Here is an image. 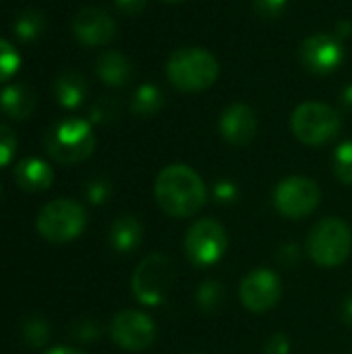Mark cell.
<instances>
[{"label":"cell","instance_id":"obj_1","mask_svg":"<svg viewBox=\"0 0 352 354\" xmlns=\"http://www.w3.org/2000/svg\"><path fill=\"white\" fill-rule=\"evenodd\" d=\"M154 195L164 214L170 218H191L207 203V187L203 178L185 164H170L160 170Z\"/></svg>","mask_w":352,"mask_h":354},{"label":"cell","instance_id":"obj_2","mask_svg":"<svg viewBox=\"0 0 352 354\" xmlns=\"http://www.w3.org/2000/svg\"><path fill=\"white\" fill-rule=\"evenodd\" d=\"M220 75L218 58L205 48L187 46L170 54L166 62V77L178 91L197 93L210 89Z\"/></svg>","mask_w":352,"mask_h":354},{"label":"cell","instance_id":"obj_3","mask_svg":"<svg viewBox=\"0 0 352 354\" xmlns=\"http://www.w3.org/2000/svg\"><path fill=\"white\" fill-rule=\"evenodd\" d=\"M44 147L52 160L73 166L85 162L93 153L95 133L91 122L83 118H62L46 131Z\"/></svg>","mask_w":352,"mask_h":354},{"label":"cell","instance_id":"obj_4","mask_svg":"<svg viewBox=\"0 0 352 354\" xmlns=\"http://www.w3.org/2000/svg\"><path fill=\"white\" fill-rule=\"evenodd\" d=\"M176 282L174 261L164 253L147 255L135 270L131 286L133 297L145 307H160L166 303Z\"/></svg>","mask_w":352,"mask_h":354},{"label":"cell","instance_id":"obj_5","mask_svg":"<svg viewBox=\"0 0 352 354\" xmlns=\"http://www.w3.org/2000/svg\"><path fill=\"white\" fill-rule=\"evenodd\" d=\"M352 251V230L342 218H324L307 236V255L322 268L342 266Z\"/></svg>","mask_w":352,"mask_h":354},{"label":"cell","instance_id":"obj_6","mask_svg":"<svg viewBox=\"0 0 352 354\" xmlns=\"http://www.w3.org/2000/svg\"><path fill=\"white\" fill-rule=\"evenodd\" d=\"M87 226V212L75 199H54L46 203L35 220V228L41 239L54 245L71 243Z\"/></svg>","mask_w":352,"mask_h":354},{"label":"cell","instance_id":"obj_7","mask_svg":"<svg viewBox=\"0 0 352 354\" xmlns=\"http://www.w3.org/2000/svg\"><path fill=\"white\" fill-rule=\"evenodd\" d=\"M290 129L301 143L319 147L338 137L342 120L332 106L322 102H305L295 108L290 116Z\"/></svg>","mask_w":352,"mask_h":354},{"label":"cell","instance_id":"obj_8","mask_svg":"<svg viewBox=\"0 0 352 354\" xmlns=\"http://www.w3.org/2000/svg\"><path fill=\"white\" fill-rule=\"evenodd\" d=\"M183 247L193 266L210 268L224 257L228 249V234L218 220L203 218L187 230Z\"/></svg>","mask_w":352,"mask_h":354},{"label":"cell","instance_id":"obj_9","mask_svg":"<svg viewBox=\"0 0 352 354\" xmlns=\"http://www.w3.org/2000/svg\"><path fill=\"white\" fill-rule=\"evenodd\" d=\"M274 207L288 220L311 216L322 203V189L307 176H288L280 180L272 195Z\"/></svg>","mask_w":352,"mask_h":354},{"label":"cell","instance_id":"obj_10","mask_svg":"<svg viewBox=\"0 0 352 354\" xmlns=\"http://www.w3.org/2000/svg\"><path fill=\"white\" fill-rule=\"evenodd\" d=\"M301 64L313 75H332L346 58L342 37L336 33H313L303 39L299 48Z\"/></svg>","mask_w":352,"mask_h":354},{"label":"cell","instance_id":"obj_11","mask_svg":"<svg viewBox=\"0 0 352 354\" xmlns=\"http://www.w3.org/2000/svg\"><path fill=\"white\" fill-rule=\"evenodd\" d=\"M241 303L251 313H266L282 299V280L276 272L257 268L249 272L239 286Z\"/></svg>","mask_w":352,"mask_h":354},{"label":"cell","instance_id":"obj_12","mask_svg":"<svg viewBox=\"0 0 352 354\" xmlns=\"http://www.w3.org/2000/svg\"><path fill=\"white\" fill-rule=\"evenodd\" d=\"M110 336L122 351L143 353L156 342V326L149 315L127 309L112 317Z\"/></svg>","mask_w":352,"mask_h":354},{"label":"cell","instance_id":"obj_13","mask_svg":"<svg viewBox=\"0 0 352 354\" xmlns=\"http://www.w3.org/2000/svg\"><path fill=\"white\" fill-rule=\"evenodd\" d=\"M73 33L85 46H108L116 37V23L104 8L87 6L75 15Z\"/></svg>","mask_w":352,"mask_h":354},{"label":"cell","instance_id":"obj_14","mask_svg":"<svg viewBox=\"0 0 352 354\" xmlns=\"http://www.w3.org/2000/svg\"><path fill=\"white\" fill-rule=\"evenodd\" d=\"M218 129L226 143L237 145V147L249 145L255 139L257 129H259L257 114L247 104H232L222 112L218 120Z\"/></svg>","mask_w":352,"mask_h":354},{"label":"cell","instance_id":"obj_15","mask_svg":"<svg viewBox=\"0 0 352 354\" xmlns=\"http://www.w3.org/2000/svg\"><path fill=\"white\" fill-rule=\"evenodd\" d=\"M15 180L27 193H44L54 183V170L41 158H25L15 166Z\"/></svg>","mask_w":352,"mask_h":354},{"label":"cell","instance_id":"obj_16","mask_svg":"<svg viewBox=\"0 0 352 354\" xmlns=\"http://www.w3.org/2000/svg\"><path fill=\"white\" fill-rule=\"evenodd\" d=\"M95 75L108 87H124L133 79L135 71L131 60L118 50H106L95 60Z\"/></svg>","mask_w":352,"mask_h":354},{"label":"cell","instance_id":"obj_17","mask_svg":"<svg viewBox=\"0 0 352 354\" xmlns=\"http://www.w3.org/2000/svg\"><path fill=\"white\" fill-rule=\"evenodd\" d=\"M37 104L35 91L25 83H10L0 93V110L12 120H25L33 114Z\"/></svg>","mask_w":352,"mask_h":354},{"label":"cell","instance_id":"obj_18","mask_svg":"<svg viewBox=\"0 0 352 354\" xmlns=\"http://www.w3.org/2000/svg\"><path fill=\"white\" fill-rule=\"evenodd\" d=\"M108 241L110 247L120 253V255H129L135 249H139L141 241H143V226L135 216H120L112 222L110 232H108Z\"/></svg>","mask_w":352,"mask_h":354},{"label":"cell","instance_id":"obj_19","mask_svg":"<svg viewBox=\"0 0 352 354\" xmlns=\"http://www.w3.org/2000/svg\"><path fill=\"white\" fill-rule=\"evenodd\" d=\"M85 95H87V81L77 71H66L54 81V97L66 110L81 106Z\"/></svg>","mask_w":352,"mask_h":354},{"label":"cell","instance_id":"obj_20","mask_svg":"<svg viewBox=\"0 0 352 354\" xmlns=\"http://www.w3.org/2000/svg\"><path fill=\"white\" fill-rule=\"evenodd\" d=\"M164 108V93L158 85L145 83L137 87L131 100V112L139 118H149L156 116Z\"/></svg>","mask_w":352,"mask_h":354},{"label":"cell","instance_id":"obj_21","mask_svg":"<svg viewBox=\"0 0 352 354\" xmlns=\"http://www.w3.org/2000/svg\"><path fill=\"white\" fill-rule=\"evenodd\" d=\"M226 303V290L222 286V282L218 280H205L197 286L195 290V305L199 307V311L214 315L218 311H222Z\"/></svg>","mask_w":352,"mask_h":354},{"label":"cell","instance_id":"obj_22","mask_svg":"<svg viewBox=\"0 0 352 354\" xmlns=\"http://www.w3.org/2000/svg\"><path fill=\"white\" fill-rule=\"evenodd\" d=\"M44 29H46V17L41 10H35V8L23 10L15 21V33L23 41L37 39L44 33Z\"/></svg>","mask_w":352,"mask_h":354},{"label":"cell","instance_id":"obj_23","mask_svg":"<svg viewBox=\"0 0 352 354\" xmlns=\"http://www.w3.org/2000/svg\"><path fill=\"white\" fill-rule=\"evenodd\" d=\"M21 332H23L25 344L31 348H44L50 340V324L41 315H31L23 319Z\"/></svg>","mask_w":352,"mask_h":354},{"label":"cell","instance_id":"obj_24","mask_svg":"<svg viewBox=\"0 0 352 354\" xmlns=\"http://www.w3.org/2000/svg\"><path fill=\"white\" fill-rule=\"evenodd\" d=\"M332 168L342 185H352V139L336 147L332 158Z\"/></svg>","mask_w":352,"mask_h":354},{"label":"cell","instance_id":"obj_25","mask_svg":"<svg viewBox=\"0 0 352 354\" xmlns=\"http://www.w3.org/2000/svg\"><path fill=\"white\" fill-rule=\"evenodd\" d=\"M19 66H21L19 52L15 50V46L10 41L0 37V83H4L10 77H15Z\"/></svg>","mask_w":352,"mask_h":354},{"label":"cell","instance_id":"obj_26","mask_svg":"<svg viewBox=\"0 0 352 354\" xmlns=\"http://www.w3.org/2000/svg\"><path fill=\"white\" fill-rule=\"evenodd\" d=\"M71 334L79 342H95L102 336V326L93 317H83V319H79V322L73 324Z\"/></svg>","mask_w":352,"mask_h":354},{"label":"cell","instance_id":"obj_27","mask_svg":"<svg viewBox=\"0 0 352 354\" xmlns=\"http://www.w3.org/2000/svg\"><path fill=\"white\" fill-rule=\"evenodd\" d=\"M17 151V135L10 127L0 122V168L10 164Z\"/></svg>","mask_w":352,"mask_h":354},{"label":"cell","instance_id":"obj_28","mask_svg":"<svg viewBox=\"0 0 352 354\" xmlns=\"http://www.w3.org/2000/svg\"><path fill=\"white\" fill-rule=\"evenodd\" d=\"M85 195H87V201L91 205H104L112 195V185L106 178H95L87 185Z\"/></svg>","mask_w":352,"mask_h":354},{"label":"cell","instance_id":"obj_29","mask_svg":"<svg viewBox=\"0 0 352 354\" xmlns=\"http://www.w3.org/2000/svg\"><path fill=\"white\" fill-rule=\"evenodd\" d=\"M288 0H253V10L261 19H278L284 15Z\"/></svg>","mask_w":352,"mask_h":354},{"label":"cell","instance_id":"obj_30","mask_svg":"<svg viewBox=\"0 0 352 354\" xmlns=\"http://www.w3.org/2000/svg\"><path fill=\"white\" fill-rule=\"evenodd\" d=\"M214 197H216V201H220L224 205L234 203L239 199V187H237V183L226 180V178L224 180H218L214 185Z\"/></svg>","mask_w":352,"mask_h":354},{"label":"cell","instance_id":"obj_31","mask_svg":"<svg viewBox=\"0 0 352 354\" xmlns=\"http://www.w3.org/2000/svg\"><path fill=\"white\" fill-rule=\"evenodd\" d=\"M118 114V104L114 100H100L93 108H91V120L95 122H108L114 120Z\"/></svg>","mask_w":352,"mask_h":354},{"label":"cell","instance_id":"obj_32","mask_svg":"<svg viewBox=\"0 0 352 354\" xmlns=\"http://www.w3.org/2000/svg\"><path fill=\"white\" fill-rule=\"evenodd\" d=\"M263 353L266 354H290V340L286 334L282 332H276L268 338L266 346H263Z\"/></svg>","mask_w":352,"mask_h":354},{"label":"cell","instance_id":"obj_33","mask_svg":"<svg viewBox=\"0 0 352 354\" xmlns=\"http://www.w3.org/2000/svg\"><path fill=\"white\" fill-rule=\"evenodd\" d=\"M278 261L282 266H297L301 261V249L297 245H284L278 251Z\"/></svg>","mask_w":352,"mask_h":354},{"label":"cell","instance_id":"obj_34","mask_svg":"<svg viewBox=\"0 0 352 354\" xmlns=\"http://www.w3.org/2000/svg\"><path fill=\"white\" fill-rule=\"evenodd\" d=\"M114 4L118 6V10H122L129 17H137L145 10L147 0H114Z\"/></svg>","mask_w":352,"mask_h":354},{"label":"cell","instance_id":"obj_35","mask_svg":"<svg viewBox=\"0 0 352 354\" xmlns=\"http://www.w3.org/2000/svg\"><path fill=\"white\" fill-rule=\"evenodd\" d=\"M342 319H344V324L352 326V295H349L342 303Z\"/></svg>","mask_w":352,"mask_h":354},{"label":"cell","instance_id":"obj_36","mask_svg":"<svg viewBox=\"0 0 352 354\" xmlns=\"http://www.w3.org/2000/svg\"><path fill=\"white\" fill-rule=\"evenodd\" d=\"M46 354H85L83 351H77V348H71V346H56V348H50Z\"/></svg>","mask_w":352,"mask_h":354},{"label":"cell","instance_id":"obj_37","mask_svg":"<svg viewBox=\"0 0 352 354\" xmlns=\"http://www.w3.org/2000/svg\"><path fill=\"white\" fill-rule=\"evenodd\" d=\"M342 104L346 108H352V85H346L344 91H342Z\"/></svg>","mask_w":352,"mask_h":354},{"label":"cell","instance_id":"obj_38","mask_svg":"<svg viewBox=\"0 0 352 354\" xmlns=\"http://www.w3.org/2000/svg\"><path fill=\"white\" fill-rule=\"evenodd\" d=\"M162 2H172L174 4V2H185V0H162Z\"/></svg>","mask_w":352,"mask_h":354},{"label":"cell","instance_id":"obj_39","mask_svg":"<svg viewBox=\"0 0 352 354\" xmlns=\"http://www.w3.org/2000/svg\"><path fill=\"white\" fill-rule=\"evenodd\" d=\"M0 193H2V189H0Z\"/></svg>","mask_w":352,"mask_h":354}]
</instances>
